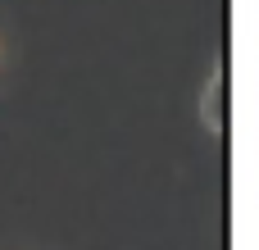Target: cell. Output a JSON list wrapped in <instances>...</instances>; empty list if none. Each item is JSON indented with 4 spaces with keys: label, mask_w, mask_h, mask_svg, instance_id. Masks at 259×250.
I'll use <instances>...</instances> for the list:
<instances>
[{
    "label": "cell",
    "mask_w": 259,
    "mask_h": 250,
    "mask_svg": "<svg viewBox=\"0 0 259 250\" xmlns=\"http://www.w3.org/2000/svg\"><path fill=\"white\" fill-rule=\"evenodd\" d=\"M223 91H228V82H223V73H214V82L205 87V123L214 132L223 128Z\"/></svg>",
    "instance_id": "1"
}]
</instances>
